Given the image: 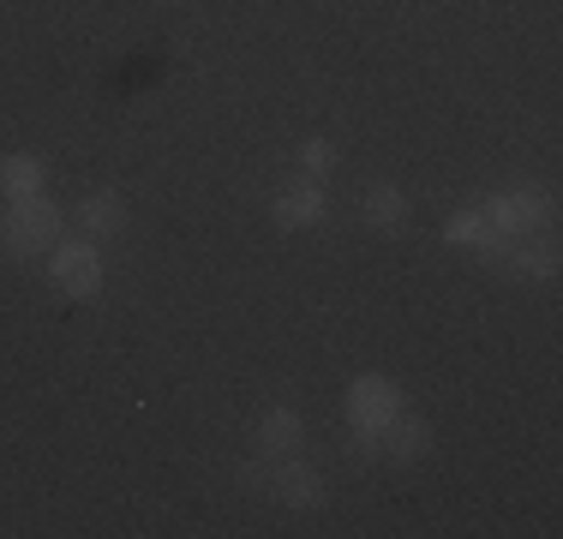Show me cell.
Returning a JSON list of instances; mask_svg holds the SVG:
<instances>
[{
  "label": "cell",
  "instance_id": "obj_7",
  "mask_svg": "<svg viewBox=\"0 0 563 539\" xmlns=\"http://www.w3.org/2000/svg\"><path fill=\"white\" fill-rule=\"evenodd\" d=\"M324 210H330V198H324V180H288L276 193V222L282 228H318L324 222Z\"/></svg>",
  "mask_w": 563,
  "mask_h": 539
},
{
  "label": "cell",
  "instance_id": "obj_9",
  "mask_svg": "<svg viewBox=\"0 0 563 539\" xmlns=\"http://www.w3.org/2000/svg\"><path fill=\"white\" fill-rule=\"evenodd\" d=\"M378 443H384V455H396V462H420V455L432 450V426L413 420V414H396V420L378 431Z\"/></svg>",
  "mask_w": 563,
  "mask_h": 539
},
{
  "label": "cell",
  "instance_id": "obj_2",
  "mask_svg": "<svg viewBox=\"0 0 563 539\" xmlns=\"http://www.w3.org/2000/svg\"><path fill=\"white\" fill-rule=\"evenodd\" d=\"M479 216H486L504 240H516V234H533L540 222H552V198H545L540 186H504V193H492L486 205H479Z\"/></svg>",
  "mask_w": 563,
  "mask_h": 539
},
{
  "label": "cell",
  "instance_id": "obj_14",
  "mask_svg": "<svg viewBox=\"0 0 563 539\" xmlns=\"http://www.w3.org/2000/svg\"><path fill=\"white\" fill-rule=\"evenodd\" d=\"M330 168H336V144H330V139H306L300 144V174H306V180H324Z\"/></svg>",
  "mask_w": 563,
  "mask_h": 539
},
{
  "label": "cell",
  "instance_id": "obj_8",
  "mask_svg": "<svg viewBox=\"0 0 563 539\" xmlns=\"http://www.w3.org/2000/svg\"><path fill=\"white\" fill-rule=\"evenodd\" d=\"M43 186H48V162L43 156H31V151L0 156V193L7 198H36Z\"/></svg>",
  "mask_w": 563,
  "mask_h": 539
},
{
  "label": "cell",
  "instance_id": "obj_4",
  "mask_svg": "<svg viewBox=\"0 0 563 539\" xmlns=\"http://www.w3.org/2000/svg\"><path fill=\"white\" fill-rule=\"evenodd\" d=\"M48 270H55V288H66L73 300H90L102 288V252L97 240H60L48 252Z\"/></svg>",
  "mask_w": 563,
  "mask_h": 539
},
{
  "label": "cell",
  "instance_id": "obj_13",
  "mask_svg": "<svg viewBox=\"0 0 563 539\" xmlns=\"http://www.w3.org/2000/svg\"><path fill=\"white\" fill-rule=\"evenodd\" d=\"M366 222L384 228V234L401 228V222H408V193H401V186H372V193H366Z\"/></svg>",
  "mask_w": 563,
  "mask_h": 539
},
{
  "label": "cell",
  "instance_id": "obj_6",
  "mask_svg": "<svg viewBox=\"0 0 563 539\" xmlns=\"http://www.w3.org/2000/svg\"><path fill=\"white\" fill-rule=\"evenodd\" d=\"M271 497H276V504H288V509H318V504H324V480H318L306 462L276 455V462H271Z\"/></svg>",
  "mask_w": 563,
  "mask_h": 539
},
{
  "label": "cell",
  "instance_id": "obj_12",
  "mask_svg": "<svg viewBox=\"0 0 563 539\" xmlns=\"http://www.w3.org/2000/svg\"><path fill=\"white\" fill-rule=\"evenodd\" d=\"M294 443H300V414H294V408H271L258 420V450L264 455H288Z\"/></svg>",
  "mask_w": 563,
  "mask_h": 539
},
{
  "label": "cell",
  "instance_id": "obj_5",
  "mask_svg": "<svg viewBox=\"0 0 563 539\" xmlns=\"http://www.w3.org/2000/svg\"><path fill=\"white\" fill-rule=\"evenodd\" d=\"M486 264L498 270V276H521V282H552L558 276V252L545 246V240H528V234L498 240V246L486 252Z\"/></svg>",
  "mask_w": 563,
  "mask_h": 539
},
{
  "label": "cell",
  "instance_id": "obj_11",
  "mask_svg": "<svg viewBox=\"0 0 563 539\" xmlns=\"http://www.w3.org/2000/svg\"><path fill=\"white\" fill-rule=\"evenodd\" d=\"M444 240H450L455 252H479V258H486V252L498 246L504 234H498V228H492L479 210H455L450 222H444Z\"/></svg>",
  "mask_w": 563,
  "mask_h": 539
},
{
  "label": "cell",
  "instance_id": "obj_10",
  "mask_svg": "<svg viewBox=\"0 0 563 539\" xmlns=\"http://www.w3.org/2000/svg\"><path fill=\"white\" fill-rule=\"evenodd\" d=\"M78 228H85L90 240H114L120 228H126V205H120V193H90L85 205H78Z\"/></svg>",
  "mask_w": 563,
  "mask_h": 539
},
{
  "label": "cell",
  "instance_id": "obj_3",
  "mask_svg": "<svg viewBox=\"0 0 563 539\" xmlns=\"http://www.w3.org/2000/svg\"><path fill=\"white\" fill-rule=\"evenodd\" d=\"M342 414H347V426H360V431H384L401 414V389L384 372H366V377H354V384H347Z\"/></svg>",
  "mask_w": 563,
  "mask_h": 539
},
{
  "label": "cell",
  "instance_id": "obj_1",
  "mask_svg": "<svg viewBox=\"0 0 563 539\" xmlns=\"http://www.w3.org/2000/svg\"><path fill=\"white\" fill-rule=\"evenodd\" d=\"M60 240V205L55 198H7V216H0V246L12 258H36Z\"/></svg>",
  "mask_w": 563,
  "mask_h": 539
}]
</instances>
